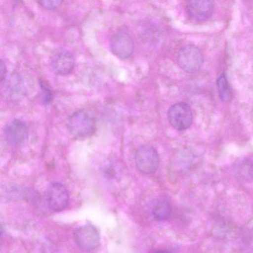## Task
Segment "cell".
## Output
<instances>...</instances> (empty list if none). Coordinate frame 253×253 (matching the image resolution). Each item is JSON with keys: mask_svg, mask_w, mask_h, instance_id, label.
Returning a JSON list of instances; mask_svg holds the SVG:
<instances>
[{"mask_svg": "<svg viewBox=\"0 0 253 253\" xmlns=\"http://www.w3.org/2000/svg\"><path fill=\"white\" fill-rule=\"evenodd\" d=\"M167 116L171 126L177 130L188 128L193 121V114L189 105L184 102L172 105L169 109Z\"/></svg>", "mask_w": 253, "mask_h": 253, "instance_id": "3957f363", "label": "cell"}, {"mask_svg": "<svg viewBox=\"0 0 253 253\" xmlns=\"http://www.w3.org/2000/svg\"><path fill=\"white\" fill-rule=\"evenodd\" d=\"M7 73V69L4 62L0 59V83L5 79Z\"/></svg>", "mask_w": 253, "mask_h": 253, "instance_id": "2e32d148", "label": "cell"}, {"mask_svg": "<svg viewBox=\"0 0 253 253\" xmlns=\"http://www.w3.org/2000/svg\"><path fill=\"white\" fill-rule=\"evenodd\" d=\"M64 0H38L40 5L47 10H52L58 7Z\"/></svg>", "mask_w": 253, "mask_h": 253, "instance_id": "5bb4252c", "label": "cell"}, {"mask_svg": "<svg viewBox=\"0 0 253 253\" xmlns=\"http://www.w3.org/2000/svg\"><path fill=\"white\" fill-rule=\"evenodd\" d=\"M137 169L144 174H151L158 169L160 164V157L157 150L149 145L139 147L135 155Z\"/></svg>", "mask_w": 253, "mask_h": 253, "instance_id": "277c9868", "label": "cell"}, {"mask_svg": "<svg viewBox=\"0 0 253 253\" xmlns=\"http://www.w3.org/2000/svg\"><path fill=\"white\" fill-rule=\"evenodd\" d=\"M74 237L78 247L85 252L94 250L100 242V235L97 229L88 224L81 226L76 229Z\"/></svg>", "mask_w": 253, "mask_h": 253, "instance_id": "8992f818", "label": "cell"}, {"mask_svg": "<svg viewBox=\"0 0 253 253\" xmlns=\"http://www.w3.org/2000/svg\"><path fill=\"white\" fill-rule=\"evenodd\" d=\"M4 132L9 142L14 145H19L26 139L28 131L25 123L19 120H14L6 126Z\"/></svg>", "mask_w": 253, "mask_h": 253, "instance_id": "30bf717a", "label": "cell"}, {"mask_svg": "<svg viewBox=\"0 0 253 253\" xmlns=\"http://www.w3.org/2000/svg\"><path fill=\"white\" fill-rule=\"evenodd\" d=\"M69 131L77 137H85L91 135L95 129V120L85 110H79L69 116L67 122Z\"/></svg>", "mask_w": 253, "mask_h": 253, "instance_id": "6da1fadb", "label": "cell"}, {"mask_svg": "<svg viewBox=\"0 0 253 253\" xmlns=\"http://www.w3.org/2000/svg\"><path fill=\"white\" fill-rule=\"evenodd\" d=\"M185 8L187 14L191 19L201 22L211 16L213 5L211 0H186Z\"/></svg>", "mask_w": 253, "mask_h": 253, "instance_id": "ba28073f", "label": "cell"}, {"mask_svg": "<svg viewBox=\"0 0 253 253\" xmlns=\"http://www.w3.org/2000/svg\"><path fill=\"white\" fill-rule=\"evenodd\" d=\"M2 228L0 225V236H1V235L2 234Z\"/></svg>", "mask_w": 253, "mask_h": 253, "instance_id": "e0dca14e", "label": "cell"}, {"mask_svg": "<svg viewBox=\"0 0 253 253\" xmlns=\"http://www.w3.org/2000/svg\"><path fill=\"white\" fill-rule=\"evenodd\" d=\"M253 160L250 157H244L236 160L233 164L235 176L238 180L245 183L253 178Z\"/></svg>", "mask_w": 253, "mask_h": 253, "instance_id": "8fae6325", "label": "cell"}, {"mask_svg": "<svg viewBox=\"0 0 253 253\" xmlns=\"http://www.w3.org/2000/svg\"><path fill=\"white\" fill-rule=\"evenodd\" d=\"M110 44L112 52L122 59H126L131 56L134 49L132 37L124 31L114 33L111 37Z\"/></svg>", "mask_w": 253, "mask_h": 253, "instance_id": "52a82bcc", "label": "cell"}, {"mask_svg": "<svg viewBox=\"0 0 253 253\" xmlns=\"http://www.w3.org/2000/svg\"><path fill=\"white\" fill-rule=\"evenodd\" d=\"M172 208L169 202L164 198L158 199L153 204L152 214L157 221H164L168 220L171 216Z\"/></svg>", "mask_w": 253, "mask_h": 253, "instance_id": "7c38bea8", "label": "cell"}, {"mask_svg": "<svg viewBox=\"0 0 253 253\" xmlns=\"http://www.w3.org/2000/svg\"><path fill=\"white\" fill-rule=\"evenodd\" d=\"M51 66L55 74L65 75L70 73L74 69L75 59L72 53L68 50L61 49L53 55Z\"/></svg>", "mask_w": 253, "mask_h": 253, "instance_id": "9c48e42d", "label": "cell"}, {"mask_svg": "<svg viewBox=\"0 0 253 253\" xmlns=\"http://www.w3.org/2000/svg\"><path fill=\"white\" fill-rule=\"evenodd\" d=\"M69 196L67 189L61 183H51L46 190V201L48 208L54 211H60L67 207Z\"/></svg>", "mask_w": 253, "mask_h": 253, "instance_id": "5b68a950", "label": "cell"}, {"mask_svg": "<svg viewBox=\"0 0 253 253\" xmlns=\"http://www.w3.org/2000/svg\"><path fill=\"white\" fill-rule=\"evenodd\" d=\"M41 101L43 104H47L50 102L52 98V92L51 90L43 84H41Z\"/></svg>", "mask_w": 253, "mask_h": 253, "instance_id": "9a60e30c", "label": "cell"}, {"mask_svg": "<svg viewBox=\"0 0 253 253\" xmlns=\"http://www.w3.org/2000/svg\"><path fill=\"white\" fill-rule=\"evenodd\" d=\"M204 61V56L201 50L192 44L183 46L177 54V61L178 65L187 73H193L200 70Z\"/></svg>", "mask_w": 253, "mask_h": 253, "instance_id": "7a4b0ae2", "label": "cell"}, {"mask_svg": "<svg viewBox=\"0 0 253 253\" xmlns=\"http://www.w3.org/2000/svg\"><path fill=\"white\" fill-rule=\"evenodd\" d=\"M216 86L219 97L222 101L227 102L232 99V90L224 73H222L218 77Z\"/></svg>", "mask_w": 253, "mask_h": 253, "instance_id": "4fadbf2b", "label": "cell"}]
</instances>
